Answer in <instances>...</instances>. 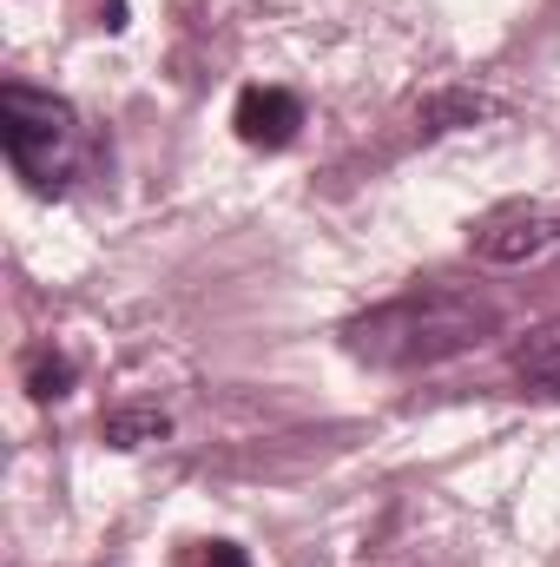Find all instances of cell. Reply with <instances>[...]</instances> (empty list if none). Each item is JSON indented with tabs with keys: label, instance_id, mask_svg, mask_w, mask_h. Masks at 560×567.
<instances>
[{
	"label": "cell",
	"instance_id": "6da1fadb",
	"mask_svg": "<svg viewBox=\"0 0 560 567\" xmlns=\"http://www.w3.org/2000/svg\"><path fill=\"white\" fill-rule=\"evenodd\" d=\"M495 323H501V310L488 297H475L462 284H416V290L363 310L343 330V343L370 370H428V363H448V357L488 343Z\"/></svg>",
	"mask_w": 560,
	"mask_h": 567
},
{
	"label": "cell",
	"instance_id": "7a4b0ae2",
	"mask_svg": "<svg viewBox=\"0 0 560 567\" xmlns=\"http://www.w3.org/2000/svg\"><path fill=\"white\" fill-rule=\"evenodd\" d=\"M0 145L13 158V172L27 185H66L73 178V145H80V113L60 93H33V86H0Z\"/></svg>",
	"mask_w": 560,
	"mask_h": 567
},
{
	"label": "cell",
	"instance_id": "3957f363",
	"mask_svg": "<svg viewBox=\"0 0 560 567\" xmlns=\"http://www.w3.org/2000/svg\"><path fill=\"white\" fill-rule=\"evenodd\" d=\"M468 245H475L481 265H535V258H548L560 245V212L528 205V198H508L488 218H475Z\"/></svg>",
	"mask_w": 560,
	"mask_h": 567
},
{
	"label": "cell",
	"instance_id": "277c9868",
	"mask_svg": "<svg viewBox=\"0 0 560 567\" xmlns=\"http://www.w3.org/2000/svg\"><path fill=\"white\" fill-rule=\"evenodd\" d=\"M231 126H238V140L245 145L278 152V145H290L297 140V126H303V100H297L290 86H245L238 106H231Z\"/></svg>",
	"mask_w": 560,
	"mask_h": 567
},
{
	"label": "cell",
	"instance_id": "5b68a950",
	"mask_svg": "<svg viewBox=\"0 0 560 567\" xmlns=\"http://www.w3.org/2000/svg\"><path fill=\"white\" fill-rule=\"evenodd\" d=\"M515 377H521V390H535V396H560V317L548 323H535L521 343H515Z\"/></svg>",
	"mask_w": 560,
	"mask_h": 567
},
{
	"label": "cell",
	"instance_id": "8992f818",
	"mask_svg": "<svg viewBox=\"0 0 560 567\" xmlns=\"http://www.w3.org/2000/svg\"><path fill=\"white\" fill-rule=\"evenodd\" d=\"M488 113H495V106H488V100H481V93H462V86H455V93H435V100H422V133H455V126H475V120H488Z\"/></svg>",
	"mask_w": 560,
	"mask_h": 567
},
{
	"label": "cell",
	"instance_id": "52a82bcc",
	"mask_svg": "<svg viewBox=\"0 0 560 567\" xmlns=\"http://www.w3.org/2000/svg\"><path fill=\"white\" fill-rule=\"evenodd\" d=\"M100 435L113 442V449H145V442H158V435H172V416L165 410H113Z\"/></svg>",
	"mask_w": 560,
	"mask_h": 567
},
{
	"label": "cell",
	"instance_id": "ba28073f",
	"mask_svg": "<svg viewBox=\"0 0 560 567\" xmlns=\"http://www.w3.org/2000/svg\"><path fill=\"white\" fill-rule=\"evenodd\" d=\"M73 377H80V363H73L66 350H33V357H27V390H33L40 403L66 396V390H73Z\"/></svg>",
	"mask_w": 560,
	"mask_h": 567
},
{
	"label": "cell",
	"instance_id": "9c48e42d",
	"mask_svg": "<svg viewBox=\"0 0 560 567\" xmlns=\"http://www.w3.org/2000/svg\"><path fill=\"white\" fill-rule=\"evenodd\" d=\"M185 567H251V561H245V548H231V542H198V548L185 555Z\"/></svg>",
	"mask_w": 560,
	"mask_h": 567
}]
</instances>
